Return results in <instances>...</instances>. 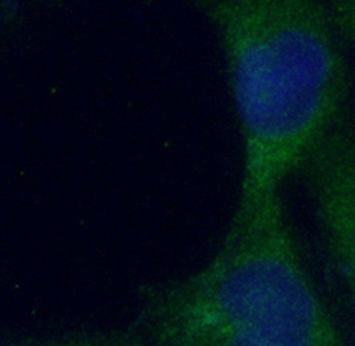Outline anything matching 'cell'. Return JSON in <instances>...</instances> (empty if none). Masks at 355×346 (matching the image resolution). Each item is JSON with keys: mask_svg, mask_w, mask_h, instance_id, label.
I'll return each mask as SVG.
<instances>
[{"mask_svg": "<svg viewBox=\"0 0 355 346\" xmlns=\"http://www.w3.org/2000/svg\"><path fill=\"white\" fill-rule=\"evenodd\" d=\"M241 139L239 193H282L350 115L352 75L326 3L208 0Z\"/></svg>", "mask_w": 355, "mask_h": 346, "instance_id": "6da1fadb", "label": "cell"}, {"mask_svg": "<svg viewBox=\"0 0 355 346\" xmlns=\"http://www.w3.org/2000/svg\"><path fill=\"white\" fill-rule=\"evenodd\" d=\"M133 327L146 346H355L307 268L282 193H239L209 260L143 288Z\"/></svg>", "mask_w": 355, "mask_h": 346, "instance_id": "7a4b0ae2", "label": "cell"}, {"mask_svg": "<svg viewBox=\"0 0 355 346\" xmlns=\"http://www.w3.org/2000/svg\"><path fill=\"white\" fill-rule=\"evenodd\" d=\"M323 260L355 327V119H343L301 172Z\"/></svg>", "mask_w": 355, "mask_h": 346, "instance_id": "3957f363", "label": "cell"}, {"mask_svg": "<svg viewBox=\"0 0 355 346\" xmlns=\"http://www.w3.org/2000/svg\"><path fill=\"white\" fill-rule=\"evenodd\" d=\"M3 346H146L135 327L112 329L67 330L53 334L17 336Z\"/></svg>", "mask_w": 355, "mask_h": 346, "instance_id": "277c9868", "label": "cell"}, {"mask_svg": "<svg viewBox=\"0 0 355 346\" xmlns=\"http://www.w3.org/2000/svg\"><path fill=\"white\" fill-rule=\"evenodd\" d=\"M326 7L343 43L355 49V0H334Z\"/></svg>", "mask_w": 355, "mask_h": 346, "instance_id": "5b68a950", "label": "cell"}]
</instances>
